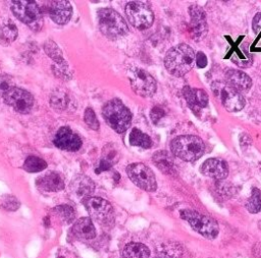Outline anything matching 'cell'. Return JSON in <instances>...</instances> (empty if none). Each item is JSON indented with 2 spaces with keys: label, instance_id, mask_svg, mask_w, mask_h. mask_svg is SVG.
Returning <instances> with one entry per match:
<instances>
[{
  "label": "cell",
  "instance_id": "31",
  "mask_svg": "<svg viewBox=\"0 0 261 258\" xmlns=\"http://www.w3.org/2000/svg\"><path fill=\"white\" fill-rule=\"evenodd\" d=\"M246 206L248 211L251 213H258L261 211V192L259 189H253Z\"/></svg>",
  "mask_w": 261,
  "mask_h": 258
},
{
  "label": "cell",
  "instance_id": "18",
  "mask_svg": "<svg viewBox=\"0 0 261 258\" xmlns=\"http://www.w3.org/2000/svg\"><path fill=\"white\" fill-rule=\"evenodd\" d=\"M37 188L42 192H58L64 188V179L60 173L56 171L47 172L36 179Z\"/></svg>",
  "mask_w": 261,
  "mask_h": 258
},
{
  "label": "cell",
  "instance_id": "1",
  "mask_svg": "<svg viewBox=\"0 0 261 258\" xmlns=\"http://www.w3.org/2000/svg\"><path fill=\"white\" fill-rule=\"evenodd\" d=\"M196 54L187 44H178L170 48L165 57L164 65L169 73L175 76H182L194 66Z\"/></svg>",
  "mask_w": 261,
  "mask_h": 258
},
{
  "label": "cell",
  "instance_id": "4",
  "mask_svg": "<svg viewBox=\"0 0 261 258\" xmlns=\"http://www.w3.org/2000/svg\"><path fill=\"white\" fill-rule=\"evenodd\" d=\"M101 33L109 39H117L128 33L123 17L112 8H101L97 12Z\"/></svg>",
  "mask_w": 261,
  "mask_h": 258
},
{
  "label": "cell",
  "instance_id": "14",
  "mask_svg": "<svg viewBox=\"0 0 261 258\" xmlns=\"http://www.w3.org/2000/svg\"><path fill=\"white\" fill-rule=\"evenodd\" d=\"M53 143L61 150L74 152L81 148L82 139L69 126H61L57 131Z\"/></svg>",
  "mask_w": 261,
  "mask_h": 258
},
{
  "label": "cell",
  "instance_id": "9",
  "mask_svg": "<svg viewBox=\"0 0 261 258\" xmlns=\"http://www.w3.org/2000/svg\"><path fill=\"white\" fill-rule=\"evenodd\" d=\"M127 75L133 91L138 95L150 97L156 92V81L147 70L141 67H133Z\"/></svg>",
  "mask_w": 261,
  "mask_h": 258
},
{
  "label": "cell",
  "instance_id": "28",
  "mask_svg": "<svg viewBox=\"0 0 261 258\" xmlns=\"http://www.w3.org/2000/svg\"><path fill=\"white\" fill-rule=\"evenodd\" d=\"M128 140H129L130 145L140 146V147L145 148V149H148L152 146L151 138L147 134H144L143 132H141L138 128H134L130 132Z\"/></svg>",
  "mask_w": 261,
  "mask_h": 258
},
{
  "label": "cell",
  "instance_id": "2",
  "mask_svg": "<svg viewBox=\"0 0 261 258\" xmlns=\"http://www.w3.org/2000/svg\"><path fill=\"white\" fill-rule=\"evenodd\" d=\"M170 150L173 155L184 161H195L205 152V144L201 138L193 135L176 137L171 141Z\"/></svg>",
  "mask_w": 261,
  "mask_h": 258
},
{
  "label": "cell",
  "instance_id": "7",
  "mask_svg": "<svg viewBox=\"0 0 261 258\" xmlns=\"http://www.w3.org/2000/svg\"><path fill=\"white\" fill-rule=\"evenodd\" d=\"M124 12L127 20L139 30H145L152 25L154 13L151 7L142 1H130L125 4Z\"/></svg>",
  "mask_w": 261,
  "mask_h": 258
},
{
  "label": "cell",
  "instance_id": "34",
  "mask_svg": "<svg viewBox=\"0 0 261 258\" xmlns=\"http://www.w3.org/2000/svg\"><path fill=\"white\" fill-rule=\"evenodd\" d=\"M84 119L85 122L88 124L89 127L92 130H98L99 128V121L97 119V116L92 108H87L84 113Z\"/></svg>",
  "mask_w": 261,
  "mask_h": 258
},
{
  "label": "cell",
  "instance_id": "24",
  "mask_svg": "<svg viewBox=\"0 0 261 258\" xmlns=\"http://www.w3.org/2000/svg\"><path fill=\"white\" fill-rule=\"evenodd\" d=\"M153 163L164 173L172 174L174 172V162L170 154L166 151H158L153 157Z\"/></svg>",
  "mask_w": 261,
  "mask_h": 258
},
{
  "label": "cell",
  "instance_id": "11",
  "mask_svg": "<svg viewBox=\"0 0 261 258\" xmlns=\"http://www.w3.org/2000/svg\"><path fill=\"white\" fill-rule=\"evenodd\" d=\"M212 90L224 106V108L228 111H239L245 106V98L243 95L230 87L227 84L223 83H214L212 86Z\"/></svg>",
  "mask_w": 261,
  "mask_h": 258
},
{
  "label": "cell",
  "instance_id": "33",
  "mask_svg": "<svg viewBox=\"0 0 261 258\" xmlns=\"http://www.w3.org/2000/svg\"><path fill=\"white\" fill-rule=\"evenodd\" d=\"M19 201L12 195H3L0 197V207L7 211H15L19 208Z\"/></svg>",
  "mask_w": 261,
  "mask_h": 258
},
{
  "label": "cell",
  "instance_id": "38",
  "mask_svg": "<svg viewBox=\"0 0 261 258\" xmlns=\"http://www.w3.org/2000/svg\"><path fill=\"white\" fill-rule=\"evenodd\" d=\"M196 64L198 67L203 68L207 65V57L203 52H198L196 55Z\"/></svg>",
  "mask_w": 261,
  "mask_h": 258
},
{
  "label": "cell",
  "instance_id": "3",
  "mask_svg": "<svg viewBox=\"0 0 261 258\" xmlns=\"http://www.w3.org/2000/svg\"><path fill=\"white\" fill-rule=\"evenodd\" d=\"M102 114L106 123L116 133L125 132L132 121V113L119 100L112 99L106 102L102 108Z\"/></svg>",
  "mask_w": 261,
  "mask_h": 258
},
{
  "label": "cell",
  "instance_id": "40",
  "mask_svg": "<svg viewBox=\"0 0 261 258\" xmlns=\"http://www.w3.org/2000/svg\"><path fill=\"white\" fill-rule=\"evenodd\" d=\"M156 258H160V257H156Z\"/></svg>",
  "mask_w": 261,
  "mask_h": 258
},
{
  "label": "cell",
  "instance_id": "13",
  "mask_svg": "<svg viewBox=\"0 0 261 258\" xmlns=\"http://www.w3.org/2000/svg\"><path fill=\"white\" fill-rule=\"evenodd\" d=\"M227 41L229 42V48L226 53V58L231 60L233 63L240 67H248L252 64V57L247 49V42L244 39V36H240L237 41H232L226 36Z\"/></svg>",
  "mask_w": 261,
  "mask_h": 258
},
{
  "label": "cell",
  "instance_id": "23",
  "mask_svg": "<svg viewBox=\"0 0 261 258\" xmlns=\"http://www.w3.org/2000/svg\"><path fill=\"white\" fill-rule=\"evenodd\" d=\"M18 31L16 24L7 16L0 17V39L5 44H10L17 37Z\"/></svg>",
  "mask_w": 261,
  "mask_h": 258
},
{
  "label": "cell",
  "instance_id": "27",
  "mask_svg": "<svg viewBox=\"0 0 261 258\" xmlns=\"http://www.w3.org/2000/svg\"><path fill=\"white\" fill-rule=\"evenodd\" d=\"M117 160H118V151L114 149L112 145H107L103 150V156L101 158L99 170L97 172L107 170Z\"/></svg>",
  "mask_w": 261,
  "mask_h": 258
},
{
  "label": "cell",
  "instance_id": "17",
  "mask_svg": "<svg viewBox=\"0 0 261 258\" xmlns=\"http://www.w3.org/2000/svg\"><path fill=\"white\" fill-rule=\"evenodd\" d=\"M182 94L189 107L195 113L201 111V109L206 107L208 104V95L202 89L191 88L189 86H186L182 90Z\"/></svg>",
  "mask_w": 261,
  "mask_h": 258
},
{
  "label": "cell",
  "instance_id": "25",
  "mask_svg": "<svg viewBox=\"0 0 261 258\" xmlns=\"http://www.w3.org/2000/svg\"><path fill=\"white\" fill-rule=\"evenodd\" d=\"M123 258H150V250L142 243H128L122 251Z\"/></svg>",
  "mask_w": 261,
  "mask_h": 258
},
{
  "label": "cell",
  "instance_id": "39",
  "mask_svg": "<svg viewBox=\"0 0 261 258\" xmlns=\"http://www.w3.org/2000/svg\"><path fill=\"white\" fill-rule=\"evenodd\" d=\"M58 258H64V257H62V256H60V257H58Z\"/></svg>",
  "mask_w": 261,
  "mask_h": 258
},
{
  "label": "cell",
  "instance_id": "30",
  "mask_svg": "<svg viewBox=\"0 0 261 258\" xmlns=\"http://www.w3.org/2000/svg\"><path fill=\"white\" fill-rule=\"evenodd\" d=\"M44 50L47 53V55L53 59L56 63L58 64H63L64 63V59L62 56V52L59 49V47L56 45L55 42L48 40L47 42L44 43Z\"/></svg>",
  "mask_w": 261,
  "mask_h": 258
},
{
  "label": "cell",
  "instance_id": "5",
  "mask_svg": "<svg viewBox=\"0 0 261 258\" xmlns=\"http://www.w3.org/2000/svg\"><path fill=\"white\" fill-rule=\"evenodd\" d=\"M10 9L21 22L33 31H40L43 27V14L35 1H12Z\"/></svg>",
  "mask_w": 261,
  "mask_h": 258
},
{
  "label": "cell",
  "instance_id": "37",
  "mask_svg": "<svg viewBox=\"0 0 261 258\" xmlns=\"http://www.w3.org/2000/svg\"><path fill=\"white\" fill-rule=\"evenodd\" d=\"M150 116H151V119L154 123H157L159 119H161L163 116H164V111L163 109L159 108V107H154L151 112H150Z\"/></svg>",
  "mask_w": 261,
  "mask_h": 258
},
{
  "label": "cell",
  "instance_id": "20",
  "mask_svg": "<svg viewBox=\"0 0 261 258\" xmlns=\"http://www.w3.org/2000/svg\"><path fill=\"white\" fill-rule=\"evenodd\" d=\"M70 190L75 197L84 201L91 197V194L95 191V184L87 175L79 174L71 180Z\"/></svg>",
  "mask_w": 261,
  "mask_h": 258
},
{
  "label": "cell",
  "instance_id": "22",
  "mask_svg": "<svg viewBox=\"0 0 261 258\" xmlns=\"http://www.w3.org/2000/svg\"><path fill=\"white\" fill-rule=\"evenodd\" d=\"M75 238L81 240H91L96 236L95 226L89 217H82L77 219L71 229Z\"/></svg>",
  "mask_w": 261,
  "mask_h": 258
},
{
  "label": "cell",
  "instance_id": "29",
  "mask_svg": "<svg viewBox=\"0 0 261 258\" xmlns=\"http://www.w3.org/2000/svg\"><path fill=\"white\" fill-rule=\"evenodd\" d=\"M46 166H47V163L42 158L37 156H29L25 159L22 167L28 172H39L45 169Z\"/></svg>",
  "mask_w": 261,
  "mask_h": 258
},
{
  "label": "cell",
  "instance_id": "35",
  "mask_svg": "<svg viewBox=\"0 0 261 258\" xmlns=\"http://www.w3.org/2000/svg\"><path fill=\"white\" fill-rule=\"evenodd\" d=\"M253 32L257 37L258 41H261V12L257 13L255 17L253 18V23H252Z\"/></svg>",
  "mask_w": 261,
  "mask_h": 258
},
{
  "label": "cell",
  "instance_id": "6",
  "mask_svg": "<svg viewBox=\"0 0 261 258\" xmlns=\"http://www.w3.org/2000/svg\"><path fill=\"white\" fill-rule=\"evenodd\" d=\"M180 216L187 220L197 233L208 239H215L219 233L218 223L211 217L194 210L185 209L180 211Z\"/></svg>",
  "mask_w": 261,
  "mask_h": 258
},
{
  "label": "cell",
  "instance_id": "8",
  "mask_svg": "<svg viewBox=\"0 0 261 258\" xmlns=\"http://www.w3.org/2000/svg\"><path fill=\"white\" fill-rule=\"evenodd\" d=\"M90 216L101 225H110L114 221L112 205L100 197H89L83 201Z\"/></svg>",
  "mask_w": 261,
  "mask_h": 258
},
{
  "label": "cell",
  "instance_id": "32",
  "mask_svg": "<svg viewBox=\"0 0 261 258\" xmlns=\"http://www.w3.org/2000/svg\"><path fill=\"white\" fill-rule=\"evenodd\" d=\"M54 211L58 214V216H60V218L66 222V223H70L72 222V220L74 219V216H75V211L74 209L69 206V205H66V204H63V205H59V206H56L54 208Z\"/></svg>",
  "mask_w": 261,
  "mask_h": 258
},
{
  "label": "cell",
  "instance_id": "15",
  "mask_svg": "<svg viewBox=\"0 0 261 258\" xmlns=\"http://www.w3.org/2000/svg\"><path fill=\"white\" fill-rule=\"evenodd\" d=\"M46 13L58 24H65L72 15V6L68 1H49L45 5Z\"/></svg>",
  "mask_w": 261,
  "mask_h": 258
},
{
  "label": "cell",
  "instance_id": "10",
  "mask_svg": "<svg viewBox=\"0 0 261 258\" xmlns=\"http://www.w3.org/2000/svg\"><path fill=\"white\" fill-rule=\"evenodd\" d=\"M126 173L129 179L140 189L147 192H154L157 189L154 172L146 164L132 163L126 167Z\"/></svg>",
  "mask_w": 261,
  "mask_h": 258
},
{
  "label": "cell",
  "instance_id": "26",
  "mask_svg": "<svg viewBox=\"0 0 261 258\" xmlns=\"http://www.w3.org/2000/svg\"><path fill=\"white\" fill-rule=\"evenodd\" d=\"M50 105L52 108L58 111H63L67 109L69 106L68 93H66L62 89L54 90L50 95Z\"/></svg>",
  "mask_w": 261,
  "mask_h": 258
},
{
  "label": "cell",
  "instance_id": "16",
  "mask_svg": "<svg viewBox=\"0 0 261 258\" xmlns=\"http://www.w3.org/2000/svg\"><path fill=\"white\" fill-rule=\"evenodd\" d=\"M189 11L191 16L192 37L195 40H200L206 35L207 32L206 15L204 13V10L197 5H192Z\"/></svg>",
  "mask_w": 261,
  "mask_h": 258
},
{
  "label": "cell",
  "instance_id": "19",
  "mask_svg": "<svg viewBox=\"0 0 261 258\" xmlns=\"http://www.w3.org/2000/svg\"><path fill=\"white\" fill-rule=\"evenodd\" d=\"M201 172L215 179H223L228 175V167L226 163L217 158H209L201 165Z\"/></svg>",
  "mask_w": 261,
  "mask_h": 258
},
{
  "label": "cell",
  "instance_id": "36",
  "mask_svg": "<svg viewBox=\"0 0 261 258\" xmlns=\"http://www.w3.org/2000/svg\"><path fill=\"white\" fill-rule=\"evenodd\" d=\"M11 81L9 78H6L4 75H0V95L3 97V95L11 88Z\"/></svg>",
  "mask_w": 261,
  "mask_h": 258
},
{
  "label": "cell",
  "instance_id": "12",
  "mask_svg": "<svg viewBox=\"0 0 261 258\" xmlns=\"http://www.w3.org/2000/svg\"><path fill=\"white\" fill-rule=\"evenodd\" d=\"M3 100L16 112L21 114L29 113L34 105V98L31 93L18 87H11L3 95Z\"/></svg>",
  "mask_w": 261,
  "mask_h": 258
},
{
  "label": "cell",
  "instance_id": "21",
  "mask_svg": "<svg viewBox=\"0 0 261 258\" xmlns=\"http://www.w3.org/2000/svg\"><path fill=\"white\" fill-rule=\"evenodd\" d=\"M226 84L236 89L237 91L244 92L251 88L252 81L250 76L245 73L244 71L237 70V69H229L225 73Z\"/></svg>",
  "mask_w": 261,
  "mask_h": 258
}]
</instances>
